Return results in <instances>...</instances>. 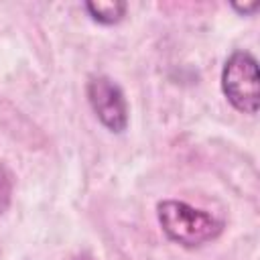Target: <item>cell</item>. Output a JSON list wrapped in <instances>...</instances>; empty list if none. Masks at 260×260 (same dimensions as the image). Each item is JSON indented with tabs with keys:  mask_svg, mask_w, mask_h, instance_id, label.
<instances>
[{
	"mask_svg": "<svg viewBox=\"0 0 260 260\" xmlns=\"http://www.w3.org/2000/svg\"><path fill=\"white\" fill-rule=\"evenodd\" d=\"M156 217L167 238L185 248L203 246L223 232V223L217 217L175 199L160 201L156 205Z\"/></svg>",
	"mask_w": 260,
	"mask_h": 260,
	"instance_id": "cell-1",
	"label": "cell"
},
{
	"mask_svg": "<svg viewBox=\"0 0 260 260\" xmlns=\"http://www.w3.org/2000/svg\"><path fill=\"white\" fill-rule=\"evenodd\" d=\"M221 89L228 102L244 114H256L260 108L258 61L248 51H234L221 69Z\"/></svg>",
	"mask_w": 260,
	"mask_h": 260,
	"instance_id": "cell-2",
	"label": "cell"
},
{
	"mask_svg": "<svg viewBox=\"0 0 260 260\" xmlns=\"http://www.w3.org/2000/svg\"><path fill=\"white\" fill-rule=\"evenodd\" d=\"M87 100L98 120L110 132H124L128 126V104L124 91L108 75H93L87 81Z\"/></svg>",
	"mask_w": 260,
	"mask_h": 260,
	"instance_id": "cell-3",
	"label": "cell"
},
{
	"mask_svg": "<svg viewBox=\"0 0 260 260\" xmlns=\"http://www.w3.org/2000/svg\"><path fill=\"white\" fill-rule=\"evenodd\" d=\"M85 10L89 16L100 24H114L122 20L126 14V2L120 0H108V2H85Z\"/></svg>",
	"mask_w": 260,
	"mask_h": 260,
	"instance_id": "cell-4",
	"label": "cell"
},
{
	"mask_svg": "<svg viewBox=\"0 0 260 260\" xmlns=\"http://www.w3.org/2000/svg\"><path fill=\"white\" fill-rule=\"evenodd\" d=\"M12 187H14L12 175H10V171L0 162V215H2V213L8 209V205H10Z\"/></svg>",
	"mask_w": 260,
	"mask_h": 260,
	"instance_id": "cell-5",
	"label": "cell"
},
{
	"mask_svg": "<svg viewBox=\"0 0 260 260\" xmlns=\"http://www.w3.org/2000/svg\"><path fill=\"white\" fill-rule=\"evenodd\" d=\"M258 6H260V2H250V4H232V8H234V10H238L240 14H252V12H256V10H258Z\"/></svg>",
	"mask_w": 260,
	"mask_h": 260,
	"instance_id": "cell-6",
	"label": "cell"
},
{
	"mask_svg": "<svg viewBox=\"0 0 260 260\" xmlns=\"http://www.w3.org/2000/svg\"><path fill=\"white\" fill-rule=\"evenodd\" d=\"M73 260H91V256H87V254H79V256H75Z\"/></svg>",
	"mask_w": 260,
	"mask_h": 260,
	"instance_id": "cell-7",
	"label": "cell"
}]
</instances>
